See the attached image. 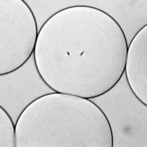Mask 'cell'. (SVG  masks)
<instances>
[{
    "instance_id": "obj_1",
    "label": "cell",
    "mask_w": 147,
    "mask_h": 147,
    "mask_svg": "<svg viewBox=\"0 0 147 147\" xmlns=\"http://www.w3.org/2000/svg\"><path fill=\"white\" fill-rule=\"evenodd\" d=\"M125 74L130 90L147 107V24L129 44Z\"/></svg>"
}]
</instances>
